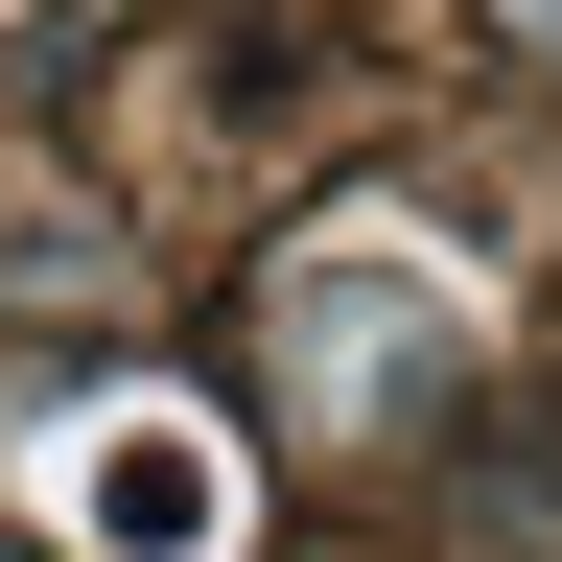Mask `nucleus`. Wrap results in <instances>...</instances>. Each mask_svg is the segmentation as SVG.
Returning <instances> with one entry per match:
<instances>
[{
	"mask_svg": "<svg viewBox=\"0 0 562 562\" xmlns=\"http://www.w3.org/2000/svg\"><path fill=\"white\" fill-rule=\"evenodd\" d=\"M492 24H539V47H562V0H492Z\"/></svg>",
	"mask_w": 562,
	"mask_h": 562,
	"instance_id": "f03ea898",
	"label": "nucleus"
},
{
	"mask_svg": "<svg viewBox=\"0 0 562 562\" xmlns=\"http://www.w3.org/2000/svg\"><path fill=\"white\" fill-rule=\"evenodd\" d=\"M94 516H117V539H211V469H188V446H140V469H94Z\"/></svg>",
	"mask_w": 562,
	"mask_h": 562,
	"instance_id": "f257e3e1",
	"label": "nucleus"
}]
</instances>
